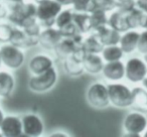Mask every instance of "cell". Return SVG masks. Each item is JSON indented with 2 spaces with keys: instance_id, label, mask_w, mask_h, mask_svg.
Here are the masks:
<instances>
[{
  "instance_id": "obj_1",
  "label": "cell",
  "mask_w": 147,
  "mask_h": 137,
  "mask_svg": "<svg viewBox=\"0 0 147 137\" xmlns=\"http://www.w3.org/2000/svg\"><path fill=\"white\" fill-rule=\"evenodd\" d=\"M8 18L15 26L26 28L37 22L36 5L29 2H22L10 7Z\"/></svg>"
},
{
  "instance_id": "obj_2",
  "label": "cell",
  "mask_w": 147,
  "mask_h": 137,
  "mask_svg": "<svg viewBox=\"0 0 147 137\" xmlns=\"http://www.w3.org/2000/svg\"><path fill=\"white\" fill-rule=\"evenodd\" d=\"M36 5V18L41 26L51 27L55 18L63 10V5L55 0H39Z\"/></svg>"
},
{
  "instance_id": "obj_3",
  "label": "cell",
  "mask_w": 147,
  "mask_h": 137,
  "mask_svg": "<svg viewBox=\"0 0 147 137\" xmlns=\"http://www.w3.org/2000/svg\"><path fill=\"white\" fill-rule=\"evenodd\" d=\"M57 81V73L55 67L38 75H33L28 80V88L35 93H45L51 90Z\"/></svg>"
},
{
  "instance_id": "obj_4",
  "label": "cell",
  "mask_w": 147,
  "mask_h": 137,
  "mask_svg": "<svg viewBox=\"0 0 147 137\" xmlns=\"http://www.w3.org/2000/svg\"><path fill=\"white\" fill-rule=\"evenodd\" d=\"M0 53H1L2 63L9 69L17 70L24 63L25 55L22 49L10 43L3 45L0 47Z\"/></svg>"
},
{
  "instance_id": "obj_5",
  "label": "cell",
  "mask_w": 147,
  "mask_h": 137,
  "mask_svg": "<svg viewBox=\"0 0 147 137\" xmlns=\"http://www.w3.org/2000/svg\"><path fill=\"white\" fill-rule=\"evenodd\" d=\"M110 103L119 108L132 105V91L122 84H110L107 86Z\"/></svg>"
},
{
  "instance_id": "obj_6",
  "label": "cell",
  "mask_w": 147,
  "mask_h": 137,
  "mask_svg": "<svg viewBox=\"0 0 147 137\" xmlns=\"http://www.w3.org/2000/svg\"><path fill=\"white\" fill-rule=\"evenodd\" d=\"M87 101L92 107L102 109L110 104L108 88L102 83H94L87 91Z\"/></svg>"
},
{
  "instance_id": "obj_7",
  "label": "cell",
  "mask_w": 147,
  "mask_h": 137,
  "mask_svg": "<svg viewBox=\"0 0 147 137\" xmlns=\"http://www.w3.org/2000/svg\"><path fill=\"white\" fill-rule=\"evenodd\" d=\"M83 39L84 38L81 35V33L74 37H63L53 51L57 57L63 59L69 55H74L80 49L82 45Z\"/></svg>"
},
{
  "instance_id": "obj_8",
  "label": "cell",
  "mask_w": 147,
  "mask_h": 137,
  "mask_svg": "<svg viewBox=\"0 0 147 137\" xmlns=\"http://www.w3.org/2000/svg\"><path fill=\"white\" fill-rule=\"evenodd\" d=\"M147 75V67L140 59H130L125 65V77L130 82L138 83L143 81Z\"/></svg>"
},
{
  "instance_id": "obj_9",
  "label": "cell",
  "mask_w": 147,
  "mask_h": 137,
  "mask_svg": "<svg viewBox=\"0 0 147 137\" xmlns=\"http://www.w3.org/2000/svg\"><path fill=\"white\" fill-rule=\"evenodd\" d=\"M23 135L28 137H38L43 133V122L36 114L29 113L22 117Z\"/></svg>"
},
{
  "instance_id": "obj_10",
  "label": "cell",
  "mask_w": 147,
  "mask_h": 137,
  "mask_svg": "<svg viewBox=\"0 0 147 137\" xmlns=\"http://www.w3.org/2000/svg\"><path fill=\"white\" fill-rule=\"evenodd\" d=\"M0 132L5 137H19L23 135L22 121L17 116H5L0 125Z\"/></svg>"
},
{
  "instance_id": "obj_11",
  "label": "cell",
  "mask_w": 147,
  "mask_h": 137,
  "mask_svg": "<svg viewBox=\"0 0 147 137\" xmlns=\"http://www.w3.org/2000/svg\"><path fill=\"white\" fill-rule=\"evenodd\" d=\"M61 38L63 35L59 28L45 27L39 34V45L47 51H53Z\"/></svg>"
},
{
  "instance_id": "obj_12",
  "label": "cell",
  "mask_w": 147,
  "mask_h": 137,
  "mask_svg": "<svg viewBox=\"0 0 147 137\" xmlns=\"http://www.w3.org/2000/svg\"><path fill=\"white\" fill-rule=\"evenodd\" d=\"M124 128L128 133L140 134L145 130L147 126V120L142 114L133 112L128 114L124 119Z\"/></svg>"
},
{
  "instance_id": "obj_13",
  "label": "cell",
  "mask_w": 147,
  "mask_h": 137,
  "mask_svg": "<svg viewBox=\"0 0 147 137\" xmlns=\"http://www.w3.org/2000/svg\"><path fill=\"white\" fill-rule=\"evenodd\" d=\"M53 67V61L47 55H36L30 59L28 70L32 75H38Z\"/></svg>"
},
{
  "instance_id": "obj_14",
  "label": "cell",
  "mask_w": 147,
  "mask_h": 137,
  "mask_svg": "<svg viewBox=\"0 0 147 137\" xmlns=\"http://www.w3.org/2000/svg\"><path fill=\"white\" fill-rule=\"evenodd\" d=\"M106 79L110 81H119L125 76V65L121 61H107L102 71Z\"/></svg>"
},
{
  "instance_id": "obj_15",
  "label": "cell",
  "mask_w": 147,
  "mask_h": 137,
  "mask_svg": "<svg viewBox=\"0 0 147 137\" xmlns=\"http://www.w3.org/2000/svg\"><path fill=\"white\" fill-rule=\"evenodd\" d=\"M103 59V57H100L99 53H86L83 57V65L85 71L92 75L101 73L104 67Z\"/></svg>"
},
{
  "instance_id": "obj_16",
  "label": "cell",
  "mask_w": 147,
  "mask_h": 137,
  "mask_svg": "<svg viewBox=\"0 0 147 137\" xmlns=\"http://www.w3.org/2000/svg\"><path fill=\"white\" fill-rule=\"evenodd\" d=\"M63 69L69 76H81L85 71L83 65V59L77 55H71L65 57L63 59Z\"/></svg>"
},
{
  "instance_id": "obj_17",
  "label": "cell",
  "mask_w": 147,
  "mask_h": 137,
  "mask_svg": "<svg viewBox=\"0 0 147 137\" xmlns=\"http://www.w3.org/2000/svg\"><path fill=\"white\" fill-rule=\"evenodd\" d=\"M97 36L101 40V43L106 47V45H118L121 39V32L115 30L114 28L110 26H105L101 28L100 30L95 31Z\"/></svg>"
},
{
  "instance_id": "obj_18",
  "label": "cell",
  "mask_w": 147,
  "mask_h": 137,
  "mask_svg": "<svg viewBox=\"0 0 147 137\" xmlns=\"http://www.w3.org/2000/svg\"><path fill=\"white\" fill-rule=\"evenodd\" d=\"M126 13L127 12L120 10V9L113 12L108 18V25L119 32H126L127 30L130 29L128 22H127Z\"/></svg>"
},
{
  "instance_id": "obj_19",
  "label": "cell",
  "mask_w": 147,
  "mask_h": 137,
  "mask_svg": "<svg viewBox=\"0 0 147 137\" xmlns=\"http://www.w3.org/2000/svg\"><path fill=\"white\" fill-rule=\"evenodd\" d=\"M140 36V33L134 30H127L124 34L121 35L120 47L125 53H131L137 49V43Z\"/></svg>"
},
{
  "instance_id": "obj_20",
  "label": "cell",
  "mask_w": 147,
  "mask_h": 137,
  "mask_svg": "<svg viewBox=\"0 0 147 137\" xmlns=\"http://www.w3.org/2000/svg\"><path fill=\"white\" fill-rule=\"evenodd\" d=\"M15 87V80L10 73L0 71V97L7 98L12 94Z\"/></svg>"
},
{
  "instance_id": "obj_21",
  "label": "cell",
  "mask_w": 147,
  "mask_h": 137,
  "mask_svg": "<svg viewBox=\"0 0 147 137\" xmlns=\"http://www.w3.org/2000/svg\"><path fill=\"white\" fill-rule=\"evenodd\" d=\"M104 47L105 45L101 43L96 33L91 34L90 36L83 39L82 45H81L85 53H100L104 49Z\"/></svg>"
},
{
  "instance_id": "obj_22",
  "label": "cell",
  "mask_w": 147,
  "mask_h": 137,
  "mask_svg": "<svg viewBox=\"0 0 147 137\" xmlns=\"http://www.w3.org/2000/svg\"><path fill=\"white\" fill-rule=\"evenodd\" d=\"M73 21L78 27L81 33H87L92 29L91 14L89 12H78L75 11L73 16Z\"/></svg>"
},
{
  "instance_id": "obj_23",
  "label": "cell",
  "mask_w": 147,
  "mask_h": 137,
  "mask_svg": "<svg viewBox=\"0 0 147 137\" xmlns=\"http://www.w3.org/2000/svg\"><path fill=\"white\" fill-rule=\"evenodd\" d=\"M9 43L16 45V47H20V49L31 47L29 37H28V35L26 34V32L24 31V29L20 28V27H17V26L14 27L12 36H11Z\"/></svg>"
},
{
  "instance_id": "obj_24",
  "label": "cell",
  "mask_w": 147,
  "mask_h": 137,
  "mask_svg": "<svg viewBox=\"0 0 147 137\" xmlns=\"http://www.w3.org/2000/svg\"><path fill=\"white\" fill-rule=\"evenodd\" d=\"M132 105L141 111H147V91L140 87L133 89Z\"/></svg>"
},
{
  "instance_id": "obj_25",
  "label": "cell",
  "mask_w": 147,
  "mask_h": 137,
  "mask_svg": "<svg viewBox=\"0 0 147 137\" xmlns=\"http://www.w3.org/2000/svg\"><path fill=\"white\" fill-rule=\"evenodd\" d=\"M90 14L91 21H92V29H94L95 31L100 30L101 28L108 25V17H107L105 10L96 8Z\"/></svg>"
},
{
  "instance_id": "obj_26",
  "label": "cell",
  "mask_w": 147,
  "mask_h": 137,
  "mask_svg": "<svg viewBox=\"0 0 147 137\" xmlns=\"http://www.w3.org/2000/svg\"><path fill=\"white\" fill-rule=\"evenodd\" d=\"M123 53H124V51H122L121 47H118L117 45H106L102 51V57L104 61H120L123 57Z\"/></svg>"
},
{
  "instance_id": "obj_27",
  "label": "cell",
  "mask_w": 147,
  "mask_h": 137,
  "mask_svg": "<svg viewBox=\"0 0 147 137\" xmlns=\"http://www.w3.org/2000/svg\"><path fill=\"white\" fill-rule=\"evenodd\" d=\"M143 13H144V11L141 10L137 6L126 13L127 22H128L129 28L133 29V28H137V27H140V22H141V18L143 16Z\"/></svg>"
},
{
  "instance_id": "obj_28",
  "label": "cell",
  "mask_w": 147,
  "mask_h": 137,
  "mask_svg": "<svg viewBox=\"0 0 147 137\" xmlns=\"http://www.w3.org/2000/svg\"><path fill=\"white\" fill-rule=\"evenodd\" d=\"M73 16H74V12L71 11V9L61 10L59 13V15L57 16V18H55V25L59 29L63 28L67 25H69V23L73 22Z\"/></svg>"
},
{
  "instance_id": "obj_29",
  "label": "cell",
  "mask_w": 147,
  "mask_h": 137,
  "mask_svg": "<svg viewBox=\"0 0 147 137\" xmlns=\"http://www.w3.org/2000/svg\"><path fill=\"white\" fill-rule=\"evenodd\" d=\"M71 5H73L74 10L78 11V12L91 13L96 9L94 3H93V0H73Z\"/></svg>"
},
{
  "instance_id": "obj_30",
  "label": "cell",
  "mask_w": 147,
  "mask_h": 137,
  "mask_svg": "<svg viewBox=\"0 0 147 137\" xmlns=\"http://www.w3.org/2000/svg\"><path fill=\"white\" fill-rule=\"evenodd\" d=\"M93 3L95 5V8L102 9V10L112 11L117 8L116 0H93Z\"/></svg>"
},
{
  "instance_id": "obj_31",
  "label": "cell",
  "mask_w": 147,
  "mask_h": 137,
  "mask_svg": "<svg viewBox=\"0 0 147 137\" xmlns=\"http://www.w3.org/2000/svg\"><path fill=\"white\" fill-rule=\"evenodd\" d=\"M14 27L7 23H0V41L9 43L12 36Z\"/></svg>"
},
{
  "instance_id": "obj_32",
  "label": "cell",
  "mask_w": 147,
  "mask_h": 137,
  "mask_svg": "<svg viewBox=\"0 0 147 137\" xmlns=\"http://www.w3.org/2000/svg\"><path fill=\"white\" fill-rule=\"evenodd\" d=\"M59 31H61L63 37H74L81 33L80 31H79L78 27L76 26V24L74 23V21L71 23H69V25H67L65 27L59 29ZM81 34H82V33H81Z\"/></svg>"
},
{
  "instance_id": "obj_33",
  "label": "cell",
  "mask_w": 147,
  "mask_h": 137,
  "mask_svg": "<svg viewBox=\"0 0 147 137\" xmlns=\"http://www.w3.org/2000/svg\"><path fill=\"white\" fill-rule=\"evenodd\" d=\"M117 8L125 12H128L131 9L136 7V1L135 0H116Z\"/></svg>"
},
{
  "instance_id": "obj_34",
  "label": "cell",
  "mask_w": 147,
  "mask_h": 137,
  "mask_svg": "<svg viewBox=\"0 0 147 137\" xmlns=\"http://www.w3.org/2000/svg\"><path fill=\"white\" fill-rule=\"evenodd\" d=\"M137 49L141 53H147V29L140 33V36L137 43Z\"/></svg>"
},
{
  "instance_id": "obj_35",
  "label": "cell",
  "mask_w": 147,
  "mask_h": 137,
  "mask_svg": "<svg viewBox=\"0 0 147 137\" xmlns=\"http://www.w3.org/2000/svg\"><path fill=\"white\" fill-rule=\"evenodd\" d=\"M8 14L9 13L7 7L4 4H2V3H0V21H2L4 18H6L8 16Z\"/></svg>"
},
{
  "instance_id": "obj_36",
  "label": "cell",
  "mask_w": 147,
  "mask_h": 137,
  "mask_svg": "<svg viewBox=\"0 0 147 137\" xmlns=\"http://www.w3.org/2000/svg\"><path fill=\"white\" fill-rule=\"evenodd\" d=\"M136 6L147 13V0H136Z\"/></svg>"
},
{
  "instance_id": "obj_37",
  "label": "cell",
  "mask_w": 147,
  "mask_h": 137,
  "mask_svg": "<svg viewBox=\"0 0 147 137\" xmlns=\"http://www.w3.org/2000/svg\"><path fill=\"white\" fill-rule=\"evenodd\" d=\"M140 27L147 29V13L146 12L143 13V16H142V18H141V22H140Z\"/></svg>"
},
{
  "instance_id": "obj_38",
  "label": "cell",
  "mask_w": 147,
  "mask_h": 137,
  "mask_svg": "<svg viewBox=\"0 0 147 137\" xmlns=\"http://www.w3.org/2000/svg\"><path fill=\"white\" fill-rule=\"evenodd\" d=\"M55 1H57L63 6H69L73 3V0H55Z\"/></svg>"
},
{
  "instance_id": "obj_39",
  "label": "cell",
  "mask_w": 147,
  "mask_h": 137,
  "mask_svg": "<svg viewBox=\"0 0 147 137\" xmlns=\"http://www.w3.org/2000/svg\"><path fill=\"white\" fill-rule=\"evenodd\" d=\"M7 2L9 3V6L12 7L16 4H19V3L24 2V0H7Z\"/></svg>"
},
{
  "instance_id": "obj_40",
  "label": "cell",
  "mask_w": 147,
  "mask_h": 137,
  "mask_svg": "<svg viewBox=\"0 0 147 137\" xmlns=\"http://www.w3.org/2000/svg\"><path fill=\"white\" fill-rule=\"evenodd\" d=\"M51 136L53 137H57V136H61V137H65V136H67V134H65V133H53V134H51Z\"/></svg>"
},
{
  "instance_id": "obj_41",
  "label": "cell",
  "mask_w": 147,
  "mask_h": 137,
  "mask_svg": "<svg viewBox=\"0 0 147 137\" xmlns=\"http://www.w3.org/2000/svg\"><path fill=\"white\" fill-rule=\"evenodd\" d=\"M4 113H3V111L0 109V125H1V123H2L3 119H4Z\"/></svg>"
},
{
  "instance_id": "obj_42",
  "label": "cell",
  "mask_w": 147,
  "mask_h": 137,
  "mask_svg": "<svg viewBox=\"0 0 147 137\" xmlns=\"http://www.w3.org/2000/svg\"><path fill=\"white\" fill-rule=\"evenodd\" d=\"M126 136H132V137H139L140 134H137V133H127Z\"/></svg>"
},
{
  "instance_id": "obj_43",
  "label": "cell",
  "mask_w": 147,
  "mask_h": 137,
  "mask_svg": "<svg viewBox=\"0 0 147 137\" xmlns=\"http://www.w3.org/2000/svg\"><path fill=\"white\" fill-rule=\"evenodd\" d=\"M142 83H143V86L145 87V88L147 89V78L145 77L144 79H143V81H142Z\"/></svg>"
},
{
  "instance_id": "obj_44",
  "label": "cell",
  "mask_w": 147,
  "mask_h": 137,
  "mask_svg": "<svg viewBox=\"0 0 147 137\" xmlns=\"http://www.w3.org/2000/svg\"><path fill=\"white\" fill-rule=\"evenodd\" d=\"M1 65H2V59H1V53H0V67H1Z\"/></svg>"
},
{
  "instance_id": "obj_45",
  "label": "cell",
  "mask_w": 147,
  "mask_h": 137,
  "mask_svg": "<svg viewBox=\"0 0 147 137\" xmlns=\"http://www.w3.org/2000/svg\"><path fill=\"white\" fill-rule=\"evenodd\" d=\"M144 59H145V61L147 63V53H145V55H144Z\"/></svg>"
},
{
  "instance_id": "obj_46",
  "label": "cell",
  "mask_w": 147,
  "mask_h": 137,
  "mask_svg": "<svg viewBox=\"0 0 147 137\" xmlns=\"http://www.w3.org/2000/svg\"><path fill=\"white\" fill-rule=\"evenodd\" d=\"M145 137H147V131L145 132Z\"/></svg>"
},
{
  "instance_id": "obj_47",
  "label": "cell",
  "mask_w": 147,
  "mask_h": 137,
  "mask_svg": "<svg viewBox=\"0 0 147 137\" xmlns=\"http://www.w3.org/2000/svg\"><path fill=\"white\" fill-rule=\"evenodd\" d=\"M0 136H3V135H2V133H1V132H0Z\"/></svg>"
},
{
  "instance_id": "obj_48",
  "label": "cell",
  "mask_w": 147,
  "mask_h": 137,
  "mask_svg": "<svg viewBox=\"0 0 147 137\" xmlns=\"http://www.w3.org/2000/svg\"><path fill=\"white\" fill-rule=\"evenodd\" d=\"M36 1H39V0H36Z\"/></svg>"
},
{
  "instance_id": "obj_49",
  "label": "cell",
  "mask_w": 147,
  "mask_h": 137,
  "mask_svg": "<svg viewBox=\"0 0 147 137\" xmlns=\"http://www.w3.org/2000/svg\"><path fill=\"white\" fill-rule=\"evenodd\" d=\"M0 1H2V0H0Z\"/></svg>"
}]
</instances>
